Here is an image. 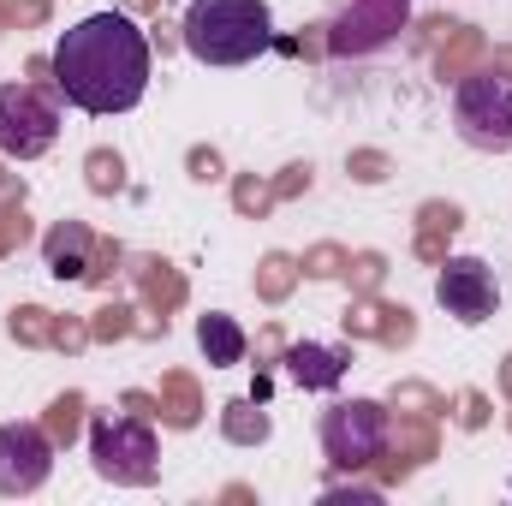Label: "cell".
Masks as SVG:
<instances>
[{
    "label": "cell",
    "instance_id": "obj_26",
    "mask_svg": "<svg viewBox=\"0 0 512 506\" xmlns=\"http://www.w3.org/2000/svg\"><path fill=\"white\" fill-rule=\"evenodd\" d=\"M191 173H197V179H221V161H215V155H203V149H197V155H191Z\"/></svg>",
    "mask_w": 512,
    "mask_h": 506
},
{
    "label": "cell",
    "instance_id": "obj_8",
    "mask_svg": "<svg viewBox=\"0 0 512 506\" xmlns=\"http://www.w3.org/2000/svg\"><path fill=\"white\" fill-rule=\"evenodd\" d=\"M54 471V441L30 423L0 429V495H36Z\"/></svg>",
    "mask_w": 512,
    "mask_h": 506
},
{
    "label": "cell",
    "instance_id": "obj_6",
    "mask_svg": "<svg viewBox=\"0 0 512 506\" xmlns=\"http://www.w3.org/2000/svg\"><path fill=\"white\" fill-rule=\"evenodd\" d=\"M60 137V108L54 96H42L36 84H6L0 90V155L12 161H36L48 155Z\"/></svg>",
    "mask_w": 512,
    "mask_h": 506
},
{
    "label": "cell",
    "instance_id": "obj_28",
    "mask_svg": "<svg viewBox=\"0 0 512 506\" xmlns=\"http://www.w3.org/2000/svg\"><path fill=\"white\" fill-rule=\"evenodd\" d=\"M382 155H358V179H382Z\"/></svg>",
    "mask_w": 512,
    "mask_h": 506
},
{
    "label": "cell",
    "instance_id": "obj_23",
    "mask_svg": "<svg viewBox=\"0 0 512 506\" xmlns=\"http://www.w3.org/2000/svg\"><path fill=\"white\" fill-rule=\"evenodd\" d=\"M131 310H120V304H114V310H102V316H96V328H90V334H96V340H114V334H131V322H126Z\"/></svg>",
    "mask_w": 512,
    "mask_h": 506
},
{
    "label": "cell",
    "instance_id": "obj_12",
    "mask_svg": "<svg viewBox=\"0 0 512 506\" xmlns=\"http://www.w3.org/2000/svg\"><path fill=\"white\" fill-rule=\"evenodd\" d=\"M197 346H203L209 364H239V358H245V328H239L233 316H215V310H209V316L197 322Z\"/></svg>",
    "mask_w": 512,
    "mask_h": 506
},
{
    "label": "cell",
    "instance_id": "obj_22",
    "mask_svg": "<svg viewBox=\"0 0 512 506\" xmlns=\"http://www.w3.org/2000/svg\"><path fill=\"white\" fill-rule=\"evenodd\" d=\"M18 239H24V209H18V203H6V209H0V256L12 251Z\"/></svg>",
    "mask_w": 512,
    "mask_h": 506
},
{
    "label": "cell",
    "instance_id": "obj_20",
    "mask_svg": "<svg viewBox=\"0 0 512 506\" xmlns=\"http://www.w3.org/2000/svg\"><path fill=\"white\" fill-rule=\"evenodd\" d=\"M78 411H84V399H78V393L54 399V411H48V435H54V441H72V435H78Z\"/></svg>",
    "mask_w": 512,
    "mask_h": 506
},
{
    "label": "cell",
    "instance_id": "obj_17",
    "mask_svg": "<svg viewBox=\"0 0 512 506\" xmlns=\"http://www.w3.org/2000/svg\"><path fill=\"white\" fill-rule=\"evenodd\" d=\"M227 435H233L239 447H256V441H268V417L251 411V399H233V405H227Z\"/></svg>",
    "mask_w": 512,
    "mask_h": 506
},
{
    "label": "cell",
    "instance_id": "obj_4",
    "mask_svg": "<svg viewBox=\"0 0 512 506\" xmlns=\"http://www.w3.org/2000/svg\"><path fill=\"white\" fill-rule=\"evenodd\" d=\"M393 441V417L376 399H346L322 417V447L334 471H370Z\"/></svg>",
    "mask_w": 512,
    "mask_h": 506
},
{
    "label": "cell",
    "instance_id": "obj_32",
    "mask_svg": "<svg viewBox=\"0 0 512 506\" xmlns=\"http://www.w3.org/2000/svg\"><path fill=\"white\" fill-rule=\"evenodd\" d=\"M507 387H512V364H507Z\"/></svg>",
    "mask_w": 512,
    "mask_h": 506
},
{
    "label": "cell",
    "instance_id": "obj_30",
    "mask_svg": "<svg viewBox=\"0 0 512 506\" xmlns=\"http://www.w3.org/2000/svg\"><path fill=\"white\" fill-rule=\"evenodd\" d=\"M495 66H507V72H512V54H495Z\"/></svg>",
    "mask_w": 512,
    "mask_h": 506
},
{
    "label": "cell",
    "instance_id": "obj_3",
    "mask_svg": "<svg viewBox=\"0 0 512 506\" xmlns=\"http://www.w3.org/2000/svg\"><path fill=\"white\" fill-rule=\"evenodd\" d=\"M453 126L471 149L483 155H507L512 149V72L507 66H483L465 72L453 90Z\"/></svg>",
    "mask_w": 512,
    "mask_h": 506
},
{
    "label": "cell",
    "instance_id": "obj_29",
    "mask_svg": "<svg viewBox=\"0 0 512 506\" xmlns=\"http://www.w3.org/2000/svg\"><path fill=\"white\" fill-rule=\"evenodd\" d=\"M0 197H18V179H6V173H0Z\"/></svg>",
    "mask_w": 512,
    "mask_h": 506
},
{
    "label": "cell",
    "instance_id": "obj_31",
    "mask_svg": "<svg viewBox=\"0 0 512 506\" xmlns=\"http://www.w3.org/2000/svg\"><path fill=\"white\" fill-rule=\"evenodd\" d=\"M131 6H155V0H131Z\"/></svg>",
    "mask_w": 512,
    "mask_h": 506
},
{
    "label": "cell",
    "instance_id": "obj_13",
    "mask_svg": "<svg viewBox=\"0 0 512 506\" xmlns=\"http://www.w3.org/2000/svg\"><path fill=\"white\" fill-rule=\"evenodd\" d=\"M477 60H483V36H477L471 24H453V36H447V48H441V78H465Z\"/></svg>",
    "mask_w": 512,
    "mask_h": 506
},
{
    "label": "cell",
    "instance_id": "obj_27",
    "mask_svg": "<svg viewBox=\"0 0 512 506\" xmlns=\"http://www.w3.org/2000/svg\"><path fill=\"white\" fill-rule=\"evenodd\" d=\"M298 185H310V173H304V167H292V173H286V179H280V185H274V197H292V191H298Z\"/></svg>",
    "mask_w": 512,
    "mask_h": 506
},
{
    "label": "cell",
    "instance_id": "obj_24",
    "mask_svg": "<svg viewBox=\"0 0 512 506\" xmlns=\"http://www.w3.org/2000/svg\"><path fill=\"white\" fill-rule=\"evenodd\" d=\"M304 268H310V274H340V268H346V256L334 251V245H322V251H310Z\"/></svg>",
    "mask_w": 512,
    "mask_h": 506
},
{
    "label": "cell",
    "instance_id": "obj_15",
    "mask_svg": "<svg viewBox=\"0 0 512 506\" xmlns=\"http://www.w3.org/2000/svg\"><path fill=\"white\" fill-rule=\"evenodd\" d=\"M441 233H447V239H453V233H459V209H441V203H429V209H423V233H417V256H423V262H441Z\"/></svg>",
    "mask_w": 512,
    "mask_h": 506
},
{
    "label": "cell",
    "instance_id": "obj_10",
    "mask_svg": "<svg viewBox=\"0 0 512 506\" xmlns=\"http://www.w3.org/2000/svg\"><path fill=\"white\" fill-rule=\"evenodd\" d=\"M42 251H48V268H54L60 280H90V251H96V239H90L84 221H60Z\"/></svg>",
    "mask_w": 512,
    "mask_h": 506
},
{
    "label": "cell",
    "instance_id": "obj_1",
    "mask_svg": "<svg viewBox=\"0 0 512 506\" xmlns=\"http://www.w3.org/2000/svg\"><path fill=\"white\" fill-rule=\"evenodd\" d=\"M48 66L54 90L78 114H126L149 90V36L131 24V12H90L60 36Z\"/></svg>",
    "mask_w": 512,
    "mask_h": 506
},
{
    "label": "cell",
    "instance_id": "obj_14",
    "mask_svg": "<svg viewBox=\"0 0 512 506\" xmlns=\"http://www.w3.org/2000/svg\"><path fill=\"white\" fill-rule=\"evenodd\" d=\"M197 411H203V405H197V387H191V381H185V376L161 381V417H167L173 429H191V423H197Z\"/></svg>",
    "mask_w": 512,
    "mask_h": 506
},
{
    "label": "cell",
    "instance_id": "obj_5",
    "mask_svg": "<svg viewBox=\"0 0 512 506\" xmlns=\"http://www.w3.org/2000/svg\"><path fill=\"white\" fill-rule=\"evenodd\" d=\"M90 453H96V471H102L108 483H131V489L155 483V435H149L143 417H114V411H102V417L90 423Z\"/></svg>",
    "mask_w": 512,
    "mask_h": 506
},
{
    "label": "cell",
    "instance_id": "obj_11",
    "mask_svg": "<svg viewBox=\"0 0 512 506\" xmlns=\"http://www.w3.org/2000/svg\"><path fill=\"white\" fill-rule=\"evenodd\" d=\"M346 352H334V346H286V370L298 387H316V393H328V387H340L346 376Z\"/></svg>",
    "mask_w": 512,
    "mask_h": 506
},
{
    "label": "cell",
    "instance_id": "obj_21",
    "mask_svg": "<svg viewBox=\"0 0 512 506\" xmlns=\"http://www.w3.org/2000/svg\"><path fill=\"white\" fill-rule=\"evenodd\" d=\"M120 185H126V179H120V155L96 149V155H90V191H102V197H108V191H120Z\"/></svg>",
    "mask_w": 512,
    "mask_h": 506
},
{
    "label": "cell",
    "instance_id": "obj_2",
    "mask_svg": "<svg viewBox=\"0 0 512 506\" xmlns=\"http://www.w3.org/2000/svg\"><path fill=\"white\" fill-rule=\"evenodd\" d=\"M179 36L203 66H245L274 42V18L268 0H191Z\"/></svg>",
    "mask_w": 512,
    "mask_h": 506
},
{
    "label": "cell",
    "instance_id": "obj_9",
    "mask_svg": "<svg viewBox=\"0 0 512 506\" xmlns=\"http://www.w3.org/2000/svg\"><path fill=\"white\" fill-rule=\"evenodd\" d=\"M405 12H411V0H352V6L334 18L328 48H334V54H370V48H382V42L399 36Z\"/></svg>",
    "mask_w": 512,
    "mask_h": 506
},
{
    "label": "cell",
    "instance_id": "obj_18",
    "mask_svg": "<svg viewBox=\"0 0 512 506\" xmlns=\"http://www.w3.org/2000/svg\"><path fill=\"white\" fill-rule=\"evenodd\" d=\"M60 322H48V310H12V334L30 340V346H48Z\"/></svg>",
    "mask_w": 512,
    "mask_h": 506
},
{
    "label": "cell",
    "instance_id": "obj_19",
    "mask_svg": "<svg viewBox=\"0 0 512 506\" xmlns=\"http://www.w3.org/2000/svg\"><path fill=\"white\" fill-rule=\"evenodd\" d=\"M292 274H298V268H292L286 256H268V262H262V274H256L262 298H286V292H292Z\"/></svg>",
    "mask_w": 512,
    "mask_h": 506
},
{
    "label": "cell",
    "instance_id": "obj_7",
    "mask_svg": "<svg viewBox=\"0 0 512 506\" xmlns=\"http://www.w3.org/2000/svg\"><path fill=\"white\" fill-rule=\"evenodd\" d=\"M435 298H441V310H447V316H459V322H471V328H477V322H489V316H495L501 286H495L489 262H477V256H441Z\"/></svg>",
    "mask_w": 512,
    "mask_h": 506
},
{
    "label": "cell",
    "instance_id": "obj_25",
    "mask_svg": "<svg viewBox=\"0 0 512 506\" xmlns=\"http://www.w3.org/2000/svg\"><path fill=\"white\" fill-rule=\"evenodd\" d=\"M233 197H239V209H268V197H274V191H262L256 179H239V191H233Z\"/></svg>",
    "mask_w": 512,
    "mask_h": 506
},
{
    "label": "cell",
    "instance_id": "obj_16",
    "mask_svg": "<svg viewBox=\"0 0 512 506\" xmlns=\"http://www.w3.org/2000/svg\"><path fill=\"white\" fill-rule=\"evenodd\" d=\"M137 280H143V292H149V304H161V310H173L179 298H185V280L167 268V262H143L137 268Z\"/></svg>",
    "mask_w": 512,
    "mask_h": 506
}]
</instances>
